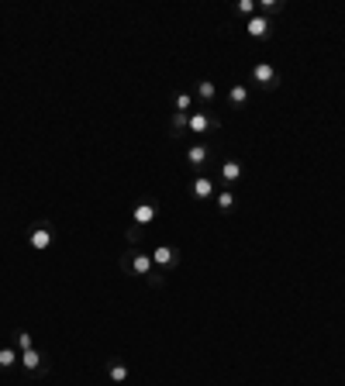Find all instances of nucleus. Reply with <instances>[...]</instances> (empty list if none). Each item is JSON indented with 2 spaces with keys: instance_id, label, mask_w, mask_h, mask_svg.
<instances>
[{
  "instance_id": "17",
  "label": "nucleus",
  "mask_w": 345,
  "mask_h": 386,
  "mask_svg": "<svg viewBox=\"0 0 345 386\" xmlns=\"http://www.w3.org/2000/svg\"><path fill=\"white\" fill-rule=\"evenodd\" d=\"M214 204H218V211H221V214H228V211H235V193H231V186H224V190H218V193H214Z\"/></svg>"
},
{
  "instance_id": "12",
  "label": "nucleus",
  "mask_w": 345,
  "mask_h": 386,
  "mask_svg": "<svg viewBox=\"0 0 345 386\" xmlns=\"http://www.w3.org/2000/svg\"><path fill=\"white\" fill-rule=\"evenodd\" d=\"M107 379H111L114 386H125V383L132 379L128 362H125V358H107Z\"/></svg>"
},
{
  "instance_id": "4",
  "label": "nucleus",
  "mask_w": 345,
  "mask_h": 386,
  "mask_svg": "<svg viewBox=\"0 0 345 386\" xmlns=\"http://www.w3.org/2000/svg\"><path fill=\"white\" fill-rule=\"evenodd\" d=\"M249 80H252L259 90H266V94H269V90H276V87H280V69H276L273 63H255V66L249 69Z\"/></svg>"
},
{
  "instance_id": "8",
  "label": "nucleus",
  "mask_w": 345,
  "mask_h": 386,
  "mask_svg": "<svg viewBox=\"0 0 345 386\" xmlns=\"http://www.w3.org/2000/svg\"><path fill=\"white\" fill-rule=\"evenodd\" d=\"M218 193V186H214V176H207V173H197L194 180H190V197L194 200H211Z\"/></svg>"
},
{
  "instance_id": "9",
  "label": "nucleus",
  "mask_w": 345,
  "mask_h": 386,
  "mask_svg": "<svg viewBox=\"0 0 345 386\" xmlns=\"http://www.w3.org/2000/svg\"><path fill=\"white\" fill-rule=\"evenodd\" d=\"M245 35L255 39V42H266V39L273 35V18H262V14L249 18V21H245Z\"/></svg>"
},
{
  "instance_id": "15",
  "label": "nucleus",
  "mask_w": 345,
  "mask_h": 386,
  "mask_svg": "<svg viewBox=\"0 0 345 386\" xmlns=\"http://www.w3.org/2000/svg\"><path fill=\"white\" fill-rule=\"evenodd\" d=\"M173 111H176V114H194V111H197L194 94H173Z\"/></svg>"
},
{
  "instance_id": "20",
  "label": "nucleus",
  "mask_w": 345,
  "mask_h": 386,
  "mask_svg": "<svg viewBox=\"0 0 345 386\" xmlns=\"http://www.w3.org/2000/svg\"><path fill=\"white\" fill-rule=\"evenodd\" d=\"M235 11H238V14H245V18H255V0H238Z\"/></svg>"
},
{
  "instance_id": "7",
  "label": "nucleus",
  "mask_w": 345,
  "mask_h": 386,
  "mask_svg": "<svg viewBox=\"0 0 345 386\" xmlns=\"http://www.w3.org/2000/svg\"><path fill=\"white\" fill-rule=\"evenodd\" d=\"M152 221H159V204H156V200H142V204L132 207V228L145 231Z\"/></svg>"
},
{
  "instance_id": "10",
  "label": "nucleus",
  "mask_w": 345,
  "mask_h": 386,
  "mask_svg": "<svg viewBox=\"0 0 345 386\" xmlns=\"http://www.w3.org/2000/svg\"><path fill=\"white\" fill-rule=\"evenodd\" d=\"M21 365H25V372H32V376H45V372H49V358H45L39 348L21 352Z\"/></svg>"
},
{
  "instance_id": "1",
  "label": "nucleus",
  "mask_w": 345,
  "mask_h": 386,
  "mask_svg": "<svg viewBox=\"0 0 345 386\" xmlns=\"http://www.w3.org/2000/svg\"><path fill=\"white\" fill-rule=\"evenodd\" d=\"M121 269L128 276H142L149 279V286H163V276L156 272V262H152V252H142V248H132L121 255Z\"/></svg>"
},
{
  "instance_id": "11",
  "label": "nucleus",
  "mask_w": 345,
  "mask_h": 386,
  "mask_svg": "<svg viewBox=\"0 0 345 386\" xmlns=\"http://www.w3.org/2000/svg\"><path fill=\"white\" fill-rule=\"evenodd\" d=\"M194 100H197L200 107H211V104L218 100V87H214L211 80H197V83H194Z\"/></svg>"
},
{
  "instance_id": "16",
  "label": "nucleus",
  "mask_w": 345,
  "mask_h": 386,
  "mask_svg": "<svg viewBox=\"0 0 345 386\" xmlns=\"http://www.w3.org/2000/svg\"><path fill=\"white\" fill-rule=\"evenodd\" d=\"M14 365H21V352H14L11 345H4V348H0V369L11 372Z\"/></svg>"
},
{
  "instance_id": "19",
  "label": "nucleus",
  "mask_w": 345,
  "mask_h": 386,
  "mask_svg": "<svg viewBox=\"0 0 345 386\" xmlns=\"http://www.w3.org/2000/svg\"><path fill=\"white\" fill-rule=\"evenodd\" d=\"M14 341H18V348H21V352H28V348H35V341H32V334H28L25 328H18V331H14Z\"/></svg>"
},
{
  "instance_id": "14",
  "label": "nucleus",
  "mask_w": 345,
  "mask_h": 386,
  "mask_svg": "<svg viewBox=\"0 0 345 386\" xmlns=\"http://www.w3.org/2000/svg\"><path fill=\"white\" fill-rule=\"evenodd\" d=\"M249 100H252V90H249L245 83H235V87H228V107H231V111H242Z\"/></svg>"
},
{
  "instance_id": "13",
  "label": "nucleus",
  "mask_w": 345,
  "mask_h": 386,
  "mask_svg": "<svg viewBox=\"0 0 345 386\" xmlns=\"http://www.w3.org/2000/svg\"><path fill=\"white\" fill-rule=\"evenodd\" d=\"M218 176H221L224 186H235V183L242 180V162H238V159H224V162L218 166Z\"/></svg>"
},
{
  "instance_id": "2",
  "label": "nucleus",
  "mask_w": 345,
  "mask_h": 386,
  "mask_svg": "<svg viewBox=\"0 0 345 386\" xmlns=\"http://www.w3.org/2000/svg\"><path fill=\"white\" fill-rule=\"evenodd\" d=\"M56 238H59V228H56L52 221H35V224L28 228V245H32L35 252H49V248L56 245Z\"/></svg>"
},
{
  "instance_id": "3",
  "label": "nucleus",
  "mask_w": 345,
  "mask_h": 386,
  "mask_svg": "<svg viewBox=\"0 0 345 386\" xmlns=\"http://www.w3.org/2000/svg\"><path fill=\"white\" fill-rule=\"evenodd\" d=\"M214 131H221V118H218V114H211V111H194V114H190L187 135L204 138V135H214Z\"/></svg>"
},
{
  "instance_id": "5",
  "label": "nucleus",
  "mask_w": 345,
  "mask_h": 386,
  "mask_svg": "<svg viewBox=\"0 0 345 386\" xmlns=\"http://www.w3.org/2000/svg\"><path fill=\"white\" fill-rule=\"evenodd\" d=\"M152 262H156V272L166 279V276L180 266V248H176V245H156V248H152Z\"/></svg>"
},
{
  "instance_id": "18",
  "label": "nucleus",
  "mask_w": 345,
  "mask_h": 386,
  "mask_svg": "<svg viewBox=\"0 0 345 386\" xmlns=\"http://www.w3.org/2000/svg\"><path fill=\"white\" fill-rule=\"evenodd\" d=\"M187 121H190V114H176V111H173V118H169L173 138H183V135H187Z\"/></svg>"
},
{
  "instance_id": "6",
  "label": "nucleus",
  "mask_w": 345,
  "mask_h": 386,
  "mask_svg": "<svg viewBox=\"0 0 345 386\" xmlns=\"http://www.w3.org/2000/svg\"><path fill=\"white\" fill-rule=\"evenodd\" d=\"M214 159V152H211V145H204V142H194V145H187V152H183V162L194 169V173H204V166Z\"/></svg>"
}]
</instances>
